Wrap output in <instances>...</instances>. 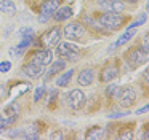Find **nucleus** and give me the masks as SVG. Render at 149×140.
<instances>
[{"mask_svg": "<svg viewBox=\"0 0 149 140\" xmlns=\"http://www.w3.org/2000/svg\"><path fill=\"white\" fill-rule=\"evenodd\" d=\"M98 5L103 10H106V11H112V0H100Z\"/></svg>", "mask_w": 149, "mask_h": 140, "instance_id": "23", "label": "nucleus"}, {"mask_svg": "<svg viewBox=\"0 0 149 140\" xmlns=\"http://www.w3.org/2000/svg\"><path fill=\"white\" fill-rule=\"evenodd\" d=\"M5 113L7 115H10V116H15L16 118L18 115H19V107H18V104H10V105H7V108H5Z\"/></svg>", "mask_w": 149, "mask_h": 140, "instance_id": "19", "label": "nucleus"}, {"mask_svg": "<svg viewBox=\"0 0 149 140\" xmlns=\"http://www.w3.org/2000/svg\"><path fill=\"white\" fill-rule=\"evenodd\" d=\"M11 69V62H8V60H3V62H0V72L5 73V72H10Z\"/></svg>", "mask_w": 149, "mask_h": 140, "instance_id": "26", "label": "nucleus"}, {"mask_svg": "<svg viewBox=\"0 0 149 140\" xmlns=\"http://www.w3.org/2000/svg\"><path fill=\"white\" fill-rule=\"evenodd\" d=\"M95 81V72L91 69H84L77 76V83L80 86H90Z\"/></svg>", "mask_w": 149, "mask_h": 140, "instance_id": "12", "label": "nucleus"}, {"mask_svg": "<svg viewBox=\"0 0 149 140\" xmlns=\"http://www.w3.org/2000/svg\"><path fill=\"white\" fill-rule=\"evenodd\" d=\"M32 38H34V37H23V40L19 41V45H18V46L23 48V49H24V48H27L31 43H32Z\"/></svg>", "mask_w": 149, "mask_h": 140, "instance_id": "24", "label": "nucleus"}, {"mask_svg": "<svg viewBox=\"0 0 149 140\" xmlns=\"http://www.w3.org/2000/svg\"><path fill=\"white\" fill-rule=\"evenodd\" d=\"M98 21H100V24L103 25V27H107V29H111V30H117L119 27H122V24H123L125 19H123L120 14H117V13L106 11V13H103V14L100 16Z\"/></svg>", "mask_w": 149, "mask_h": 140, "instance_id": "1", "label": "nucleus"}, {"mask_svg": "<svg viewBox=\"0 0 149 140\" xmlns=\"http://www.w3.org/2000/svg\"><path fill=\"white\" fill-rule=\"evenodd\" d=\"M127 59L133 67H136L138 64H144L148 60V51H144L143 48H133V49L128 51Z\"/></svg>", "mask_w": 149, "mask_h": 140, "instance_id": "8", "label": "nucleus"}, {"mask_svg": "<svg viewBox=\"0 0 149 140\" xmlns=\"http://www.w3.org/2000/svg\"><path fill=\"white\" fill-rule=\"evenodd\" d=\"M146 18H148V14H141V16L138 18V21L133 22V24H130V25H133V27H138V25H141V24H144V22H146Z\"/></svg>", "mask_w": 149, "mask_h": 140, "instance_id": "28", "label": "nucleus"}, {"mask_svg": "<svg viewBox=\"0 0 149 140\" xmlns=\"http://www.w3.org/2000/svg\"><path fill=\"white\" fill-rule=\"evenodd\" d=\"M125 2H130V3H136L138 0H125Z\"/></svg>", "mask_w": 149, "mask_h": 140, "instance_id": "33", "label": "nucleus"}, {"mask_svg": "<svg viewBox=\"0 0 149 140\" xmlns=\"http://www.w3.org/2000/svg\"><path fill=\"white\" fill-rule=\"evenodd\" d=\"M5 130H7V126H5L3 123H0V134H3Z\"/></svg>", "mask_w": 149, "mask_h": 140, "instance_id": "32", "label": "nucleus"}, {"mask_svg": "<svg viewBox=\"0 0 149 140\" xmlns=\"http://www.w3.org/2000/svg\"><path fill=\"white\" fill-rule=\"evenodd\" d=\"M42 2H43V0H42Z\"/></svg>", "mask_w": 149, "mask_h": 140, "instance_id": "34", "label": "nucleus"}, {"mask_svg": "<svg viewBox=\"0 0 149 140\" xmlns=\"http://www.w3.org/2000/svg\"><path fill=\"white\" fill-rule=\"evenodd\" d=\"M149 110V105H144L143 108H139V110H136V115H141V113H144V111H148Z\"/></svg>", "mask_w": 149, "mask_h": 140, "instance_id": "31", "label": "nucleus"}, {"mask_svg": "<svg viewBox=\"0 0 149 140\" xmlns=\"http://www.w3.org/2000/svg\"><path fill=\"white\" fill-rule=\"evenodd\" d=\"M119 76V67L117 65H106L100 72V80L103 83H111Z\"/></svg>", "mask_w": 149, "mask_h": 140, "instance_id": "10", "label": "nucleus"}, {"mask_svg": "<svg viewBox=\"0 0 149 140\" xmlns=\"http://www.w3.org/2000/svg\"><path fill=\"white\" fill-rule=\"evenodd\" d=\"M31 60H34V62L40 64V65H43V67L50 65V64H52V60H53V53L50 51V48L36 51V54L32 56V59H31Z\"/></svg>", "mask_w": 149, "mask_h": 140, "instance_id": "9", "label": "nucleus"}, {"mask_svg": "<svg viewBox=\"0 0 149 140\" xmlns=\"http://www.w3.org/2000/svg\"><path fill=\"white\" fill-rule=\"evenodd\" d=\"M0 11L7 14H15L16 13V5L11 0H0Z\"/></svg>", "mask_w": 149, "mask_h": 140, "instance_id": "17", "label": "nucleus"}, {"mask_svg": "<svg viewBox=\"0 0 149 140\" xmlns=\"http://www.w3.org/2000/svg\"><path fill=\"white\" fill-rule=\"evenodd\" d=\"M85 100H87V97H85L84 91H80V89H72L68 94V104L72 110H80L85 105Z\"/></svg>", "mask_w": 149, "mask_h": 140, "instance_id": "7", "label": "nucleus"}, {"mask_svg": "<svg viewBox=\"0 0 149 140\" xmlns=\"http://www.w3.org/2000/svg\"><path fill=\"white\" fill-rule=\"evenodd\" d=\"M64 34L66 40H74V41H80V38H84L85 35V25L80 24V22H69V24L64 25Z\"/></svg>", "mask_w": 149, "mask_h": 140, "instance_id": "2", "label": "nucleus"}, {"mask_svg": "<svg viewBox=\"0 0 149 140\" xmlns=\"http://www.w3.org/2000/svg\"><path fill=\"white\" fill-rule=\"evenodd\" d=\"M117 97H119V105L120 107L128 108L136 102V91H135V88H132V86H125V88L119 89Z\"/></svg>", "mask_w": 149, "mask_h": 140, "instance_id": "3", "label": "nucleus"}, {"mask_svg": "<svg viewBox=\"0 0 149 140\" xmlns=\"http://www.w3.org/2000/svg\"><path fill=\"white\" fill-rule=\"evenodd\" d=\"M56 53L64 59H74L79 54V48L75 45H72L71 41H59L56 45Z\"/></svg>", "mask_w": 149, "mask_h": 140, "instance_id": "5", "label": "nucleus"}, {"mask_svg": "<svg viewBox=\"0 0 149 140\" xmlns=\"http://www.w3.org/2000/svg\"><path fill=\"white\" fill-rule=\"evenodd\" d=\"M23 72H24V75H27L29 78H37V76H40L43 73V65L31 60V62H27L26 65L23 67Z\"/></svg>", "mask_w": 149, "mask_h": 140, "instance_id": "11", "label": "nucleus"}, {"mask_svg": "<svg viewBox=\"0 0 149 140\" xmlns=\"http://www.w3.org/2000/svg\"><path fill=\"white\" fill-rule=\"evenodd\" d=\"M103 137H104V132H103V129H101V127H91V129H88L85 139L93 140V139H103Z\"/></svg>", "mask_w": 149, "mask_h": 140, "instance_id": "18", "label": "nucleus"}, {"mask_svg": "<svg viewBox=\"0 0 149 140\" xmlns=\"http://www.w3.org/2000/svg\"><path fill=\"white\" fill-rule=\"evenodd\" d=\"M59 40H61V30H59L58 27H53V29H50L48 32H45V34L42 35L40 43H42V46H45V48H53V46H56V45L59 43Z\"/></svg>", "mask_w": 149, "mask_h": 140, "instance_id": "6", "label": "nucleus"}, {"mask_svg": "<svg viewBox=\"0 0 149 140\" xmlns=\"http://www.w3.org/2000/svg\"><path fill=\"white\" fill-rule=\"evenodd\" d=\"M21 53H23V48H19V46L11 48V51H10V54H11V56H15V57H16V56H19Z\"/></svg>", "mask_w": 149, "mask_h": 140, "instance_id": "30", "label": "nucleus"}, {"mask_svg": "<svg viewBox=\"0 0 149 140\" xmlns=\"http://www.w3.org/2000/svg\"><path fill=\"white\" fill-rule=\"evenodd\" d=\"M0 123H3L5 126H11V124H15L16 123V118L15 116H10V115H7V113H0Z\"/></svg>", "mask_w": 149, "mask_h": 140, "instance_id": "21", "label": "nucleus"}, {"mask_svg": "<svg viewBox=\"0 0 149 140\" xmlns=\"http://www.w3.org/2000/svg\"><path fill=\"white\" fill-rule=\"evenodd\" d=\"M130 111H122V113H111L107 115V118H111V119H116V118H122V116H128Z\"/></svg>", "mask_w": 149, "mask_h": 140, "instance_id": "27", "label": "nucleus"}, {"mask_svg": "<svg viewBox=\"0 0 149 140\" xmlns=\"http://www.w3.org/2000/svg\"><path fill=\"white\" fill-rule=\"evenodd\" d=\"M59 8V0H43L42 6H40V16H39V21L40 22H45L52 18V14Z\"/></svg>", "mask_w": 149, "mask_h": 140, "instance_id": "4", "label": "nucleus"}, {"mask_svg": "<svg viewBox=\"0 0 149 140\" xmlns=\"http://www.w3.org/2000/svg\"><path fill=\"white\" fill-rule=\"evenodd\" d=\"M64 67H66V62H64V60H56V62H53L52 65H50L48 72L45 73V80H50L52 76L58 75L61 70H64Z\"/></svg>", "mask_w": 149, "mask_h": 140, "instance_id": "14", "label": "nucleus"}, {"mask_svg": "<svg viewBox=\"0 0 149 140\" xmlns=\"http://www.w3.org/2000/svg\"><path fill=\"white\" fill-rule=\"evenodd\" d=\"M52 16H53V19L58 21V22L66 21V19H69L72 16V8H71V6H61V8H58Z\"/></svg>", "mask_w": 149, "mask_h": 140, "instance_id": "13", "label": "nucleus"}, {"mask_svg": "<svg viewBox=\"0 0 149 140\" xmlns=\"http://www.w3.org/2000/svg\"><path fill=\"white\" fill-rule=\"evenodd\" d=\"M50 139H53V140H61V139H63V132H61V130H55V132L50 135Z\"/></svg>", "mask_w": 149, "mask_h": 140, "instance_id": "29", "label": "nucleus"}, {"mask_svg": "<svg viewBox=\"0 0 149 140\" xmlns=\"http://www.w3.org/2000/svg\"><path fill=\"white\" fill-rule=\"evenodd\" d=\"M135 34H136V27H133V25H128L127 27V30L122 34V37L117 40V43H116V46H120V45H125L127 41L130 40L132 37H135Z\"/></svg>", "mask_w": 149, "mask_h": 140, "instance_id": "16", "label": "nucleus"}, {"mask_svg": "<svg viewBox=\"0 0 149 140\" xmlns=\"http://www.w3.org/2000/svg\"><path fill=\"white\" fill-rule=\"evenodd\" d=\"M119 89H120V88H119L117 84H109L106 89H104V94H106L109 99H111V97H116V95L119 94Z\"/></svg>", "mask_w": 149, "mask_h": 140, "instance_id": "20", "label": "nucleus"}, {"mask_svg": "<svg viewBox=\"0 0 149 140\" xmlns=\"http://www.w3.org/2000/svg\"><path fill=\"white\" fill-rule=\"evenodd\" d=\"M19 35L21 37H34V30L31 27H24L19 30Z\"/></svg>", "mask_w": 149, "mask_h": 140, "instance_id": "25", "label": "nucleus"}, {"mask_svg": "<svg viewBox=\"0 0 149 140\" xmlns=\"http://www.w3.org/2000/svg\"><path fill=\"white\" fill-rule=\"evenodd\" d=\"M72 75H74V69L66 70L63 75H59L58 78H56V86H58V88H64V86H68L69 83H71Z\"/></svg>", "mask_w": 149, "mask_h": 140, "instance_id": "15", "label": "nucleus"}, {"mask_svg": "<svg viewBox=\"0 0 149 140\" xmlns=\"http://www.w3.org/2000/svg\"><path fill=\"white\" fill-rule=\"evenodd\" d=\"M43 94H45V86H37L34 91V102H39Z\"/></svg>", "mask_w": 149, "mask_h": 140, "instance_id": "22", "label": "nucleus"}]
</instances>
